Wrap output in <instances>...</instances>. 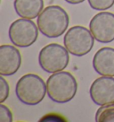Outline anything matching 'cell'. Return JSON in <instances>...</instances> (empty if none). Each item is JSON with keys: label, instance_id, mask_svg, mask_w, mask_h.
<instances>
[{"label": "cell", "instance_id": "6da1fadb", "mask_svg": "<svg viewBox=\"0 0 114 122\" xmlns=\"http://www.w3.org/2000/svg\"><path fill=\"white\" fill-rule=\"evenodd\" d=\"M69 23V15L59 5H49L46 7L37 20L39 31L50 39L61 36L68 29Z\"/></svg>", "mask_w": 114, "mask_h": 122}, {"label": "cell", "instance_id": "7a4b0ae2", "mask_svg": "<svg viewBox=\"0 0 114 122\" xmlns=\"http://www.w3.org/2000/svg\"><path fill=\"white\" fill-rule=\"evenodd\" d=\"M48 97L56 103H67L75 97L78 83L71 73L67 71L53 73L46 81Z\"/></svg>", "mask_w": 114, "mask_h": 122}, {"label": "cell", "instance_id": "3957f363", "mask_svg": "<svg viewBox=\"0 0 114 122\" xmlns=\"http://www.w3.org/2000/svg\"><path fill=\"white\" fill-rule=\"evenodd\" d=\"M47 92L46 83L36 74H26L20 78L15 86V94L25 105H38Z\"/></svg>", "mask_w": 114, "mask_h": 122}, {"label": "cell", "instance_id": "277c9868", "mask_svg": "<svg viewBox=\"0 0 114 122\" xmlns=\"http://www.w3.org/2000/svg\"><path fill=\"white\" fill-rule=\"evenodd\" d=\"M95 40L91 30L81 25H76L66 31L63 44L71 55L83 57L92 50Z\"/></svg>", "mask_w": 114, "mask_h": 122}, {"label": "cell", "instance_id": "5b68a950", "mask_svg": "<svg viewBox=\"0 0 114 122\" xmlns=\"http://www.w3.org/2000/svg\"><path fill=\"white\" fill-rule=\"evenodd\" d=\"M69 53L68 50L63 46L57 43H50L39 51V66L44 71L51 74L62 71L70 62Z\"/></svg>", "mask_w": 114, "mask_h": 122}, {"label": "cell", "instance_id": "8992f818", "mask_svg": "<svg viewBox=\"0 0 114 122\" xmlns=\"http://www.w3.org/2000/svg\"><path fill=\"white\" fill-rule=\"evenodd\" d=\"M38 30V24H36L33 21L20 18L11 23L8 30V36L14 46L28 48L37 41Z\"/></svg>", "mask_w": 114, "mask_h": 122}, {"label": "cell", "instance_id": "52a82bcc", "mask_svg": "<svg viewBox=\"0 0 114 122\" xmlns=\"http://www.w3.org/2000/svg\"><path fill=\"white\" fill-rule=\"evenodd\" d=\"M89 30L97 41L110 43L114 41V14L102 11L90 20Z\"/></svg>", "mask_w": 114, "mask_h": 122}, {"label": "cell", "instance_id": "ba28073f", "mask_svg": "<svg viewBox=\"0 0 114 122\" xmlns=\"http://www.w3.org/2000/svg\"><path fill=\"white\" fill-rule=\"evenodd\" d=\"M89 94L93 102L99 105L114 103V77L101 76L92 83Z\"/></svg>", "mask_w": 114, "mask_h": 122}, {"label": "cell", "instance_id": "9c48e42d", "mask_svg": "<svg viewBox=\"0 0 114 122\" xmlns=\"http://www.w3.org/2000/svg\"><path fill=\"white\" fill-rule=\"evenodd\" d=\"M22 66V55L12 45L0 46V75L10 76L17 73Z\"/></svg>", "mask_w": 114, "mask_h": 122}, {"label": "cell", "instance_id": "30bf717a", "mask_svg": "<svg viewBox=\"0 0 114 122\" xmlns=\"http://www.w3.org/2000/svg\"><path fill=\"white\" fill-rule=\"evenodd\" d=\"M93 67L97 74L103 76L114 77V49L102 48L93 57Z\"/></svg>", "mask_w": 114, "mask_h": 122}, {"label": "cell", "instance_id": "8fae6325", "mask_svg": "<svg viewBox=\"0 0 114 122\" xmlns=\"http://www.w3.org/2000/svg\"><path fill=\"white\" fill-rule=\"evenodd\" d=\"M13 7L20 17L32 20L44 10V0H14Z\"/></svg>", "mask_w": 114, "mask_h": 122}, {"label": "cell", "instance_id": "7c38bea8", "mask_svg": "<svg viewBox=\"0 0 114 122\" xmlns=\"http://www.w3.org/2000/svg\"><path fill=\"white\" fill-rule=\"evenodd\" d=\"M96 122H114V103L100 106L95 113Z\"/></svg>", "mask_w": 114, "mask_h": 122}, {"label": "cell", "instance_id": "4fadbf2b", "mask_svg": "<svg viewBox=\"0 0 114 122\" xmlns=\"http://www.w3.org/2000/svg\"><path fill=\"white\" fill-rule=\"evenodd\" d=\"M88 4L93 10L96 11H104L112 7L114 0H88Z\"/></svg>", "mask_w": 114, "mask_h": 122}, {"label": "cell", "instance_id": "5bb4252c", "mask_svg": "<svg viewBox=\"0 0 114 122\" xmlns=\"http://www.w3.org/2000/svg\"><path fill=\"white\" fill-rule=\"evenodd\" d=\"M10 87L7 81L4 79L3 76L0 77V103H3L9 97Z\"/></svg>", "mask_w": 114, "mask_h": 122}, {"label": "cell", "instance_id": "9a60e30c", "mask_svg": "<svg viewBox=\"0 0 114 122\" xmlns=\"http://www.w3.org/2000/svg\"><path fill=\"white\" fill-rule=\"evenodd\" d=\"M13 120V113L4 104H0V122H12Z\"/></svg>", "mask_w": 114, "mask_h": 122}, {"label": "cell", "instance_id": "2e32d148", "mask_svg": "<svg viewBox=\"0 0 114 122\" xmlns=\"http://www.w3.org/2000/svg\"><path fill=\"white\" fill-rule=\"evenodd\" d=\"M64 1L70 5H78L83 3L84 1H86V0H64Z\"/></svg>", "mask_w": 114, "mask_h": 122}]
</instances>
